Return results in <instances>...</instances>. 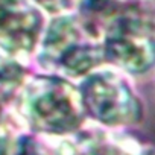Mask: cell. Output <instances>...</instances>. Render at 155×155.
<instances>
[{
  "label": "cell",
  "mask_w": 155,
  "mask_h": 155,
  "mask_svg": "<svg viewBox=\"0 0 155 155\" xmlns=\"http://www.w3.org/2000/svg\"><path fill=\"white\" fill-rule=\"evenodd\" d=\"M87 113L108 126H123L140 120L141 105L126 81L117 73H90L81 85Z\"/></svg>",
  "instance_id": "4"
},
{
  "label": "cell",
  "mask_w": 155,
  "mask_h": 155,
  "mask_svg": "<svg viewBox=\"0 0 155 155\" xmlns=\"http://www.w3.org/2000/svg\"><path fill=\"white\" fill-rule=\"evenodd\" d=\"M123 9L119 0H82L81 21L91 34L101 38Z\"/></svg>",
  "instance_id": "6"
},
{
  "label": "cell",
  "mask_w": 155,
  "mask_h": 155,
  "mask_svg": "<svg viewBox=\"0 0 155 155\" xmlns=\"http://www.w3.org/2000/svg\"><path fill=\"white\" fill-rule=\"evenodd\" d=\"M34 2L49 12H59L70 5V0H34Z\"/></svg>",
  "instance_id": "8"
},
{
  "label": "cell",
  "mask_w": 155,
  "mask_h": 155,
  "mask_svg": "<svg viewBox=\"0 0 155 155\" xmlns=\"http://www.w3.org/2000/svg\"><path fill=\"white\" fill-rule=\"evenodd\" d=\"M105 59L129 73H143L155 64V28L140 12L125 8L104 34Z\"/></svg>",
  "instance_id": "3"
},
{
  "label": "cell",
  "mask_w": 155,
  "mask_h": 155,
  "mask_svg": "<svg viewBox=\"0 0 155 155\" xmlns=\"http://www.w3.org/2000/svg\"><path fill=\"white\" fill-rule=\"evenodd\" d=\"M40 59L47 70L78 78L90 74L105 59V53L104 44L81 20L64 15L50 23L41 46Z\"/></svg>",
  "instance_id": "2"
},
{
  "label": "cell",
  "mask_w": 155,
  "mask_h": 155,
  "mask_svg": "<svg viewBox=\"0 0 155 155\" xmlns=\"http://www.w3.org/2000/svg\"><path fill=\"white\" fill-rule=\"evenodd\" d=\"M18 108L35 131L50 135L76 131L87 114L81 88L59 76H38L29 81L20 94Z\"/></svg>",
  "instance_id": "1"
},
{
  "label": "cell",
  "mask_w": 155,
  "mask_h": 155,
  "mask_svg": "<svg viewBox=\"0 0 155 155\" xmlns=\"http://www.w3.org/2000/svg\"><path fill=\"white\" fill-rule=\"evenodd\" d=\"M41 15L25 0H0V56L18 61L38 40Z\"/></svg>",
  "instance_id": "5"
},
{
  "label": "cell",
  "mask_w": 155,
  "mask_h": 155,
  "mask_svg": "<svg viewBox=\"0 0 155 155\" xmlns=\"http://www.w3.org/2000/svg\"><path fill=\"white\" fill-rule=\"evenodd\" d=\"M11 155H78V150L68 143H61L58 147H47L37 138L21 137L14 144Z\"/></svg>",
  "instance_id": "7"
}]
</instances>
